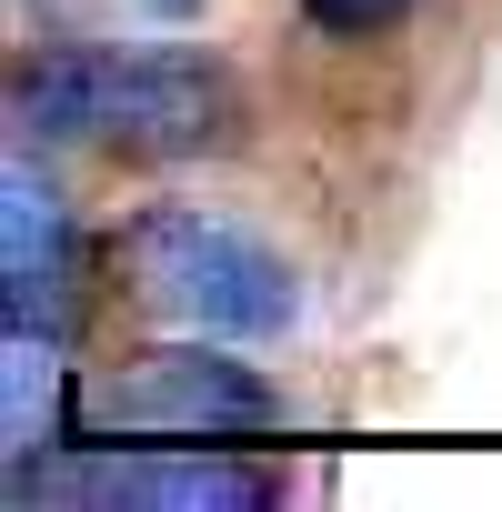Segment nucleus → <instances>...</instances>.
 <instances>
[{
  "instance_id": "obj_1",
  "label": "nucleus",
  "mask_w": 502,
  "mask_h": 512,
  "mask_svg": "<svg viewBox=\"0 0 502 512\" xmlns=\"http://www.w3.org/2000/svg\"><path fill=\"white\" fill-rule=\"evenodd\" d=\"M11 121L41 141H91L121 161H191V151H231L241 131V91L211 51H41L11 81Z\"/></svg>"
},
{
  "instance_id": "obj_2",
  "label": "nucleus",
  "mask_w": 502,
  "mask_h": 512,
  "mask_svg": "<svg viewBox=\"0 0 502 512\" xmlns=\"http://www.w3.org/2000/svg\"><path fill=\"white\" fill-rule=\"evenodd\" d=\"M121 282L141 312H161L171 332H211V342H282L302 322V272L262 231H241L221 211L191 201H151L121 221Z\"/></svg>"
},
{
  "instance_id": "obj_3",
  "label": "nucleus",
  "mask_w": 502,
  "mask_h": 512,
  "mask_svg": "<svg viewBox=\"0 0 502 512\" xmlns=\"http://www.w3.org/2000/svg\"><path fill=\"white\" fill-rule=\"evenodd\" d=\"M272 422H282V392L251 362H231L211 332L131 352L71 392L81 442H241V432H272Z\"/></svg>"
},
{
  "instance_id": "obj_4",
  "label": "nucleus",
  "mask_w": 502,
  "mask_h": 512,
  "mask_svg": "<svg viewBox=\"0 0 502 512\" xmlns=\"http://www.w3.org/2000/svg\"><path fill=\"white\" fill-rule=\"evenodd\" d=\"M71 272H81V241H71V201L31 171H11V201H0V282H11V342H61L71 332Z\"/></svg>"
},
{
  "instance_id": "obj_5",
  "label": "nucleus",
  "mask_w": 502,
  "mask_h": 512,
  "mask_svg": "<svg viewBox=\"0 0 502 512\" xmlns=\"http://www.w3.org/2000/svg\"><path fill=\"white\" fill-rule=\"evenodd\" d=\"M402 11H412V0H302V21L332 31V41H382Z\"/></svg>"
},
{
  "instance_id": "obj_6",
  "label": "nucleus",
  "mask_w": 502,
  "mask_h": 512,
  "mask_svg": "<svg viewBox=\"0 0 502 512\" xmlns=\"http://www.w3.org/2000/svg\"><path fill=\"white\" fill-rule=\"evenodd\" d=\"M151 11H161V21H181V11H201V0H151Z\"/></svg>"
}]
</instances>
